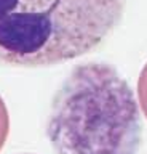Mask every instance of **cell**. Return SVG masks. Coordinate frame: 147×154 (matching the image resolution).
<instances>
[{
  "label": "cell",
  "mask_w": 147,
  "mask_h": 154,
  "mask_svg": "<svg viewBox=\"0 0 147 154\" xmlns=\"http://www.w3.org/2000/svg\"><path fill=\"white\" fill-rule=\"evenodd\" d=\"M46 137L58 154H137L142 122L131 87L107 63L75 66L53 98Z\"/></svg>",
  "instance_id": "6da1fadb"
},
{
  "label": "cell",
  "mask_w": 147,
  "mask_h": 154,
  "mask_svg": "<svg viewBox=\"0 0 147 154\" xmlns=\"http://www.w3.org/2000/svg\"><path fill=\"white\" fill-rule=\"evenodd\" d=\"M126 0H0V64L45 67L87 55L118 26Z\"/></svg>",
  "instance_id": "7a4b0ae2"
},
{
  "label": "cell",
  "mask_w": 147,
  "mask_h": 154,
  "mask_svg": "<svg viewBox=\"0 0 147 154\" xmlns=\"http://www.w3.org/2000/svg\"><path fill=\"white\" fill-rule=\"evenodd\" d=\"M8 132H10V116H8L5 101L0 96V149L3 148V144L7 141Z\"/></svg>",
  "instance_id": "3957f363"
},
{
  "label": "cell",
  "mask_w": 147,
  "mask_h": 154,
  "mask_svg": "<svg viewBox=\"0 0 147 154\" xmlns=\"http://www.w3.org/2000/svg\"><path fill=\"white\" fill-rule=\"evenodd\" d=\"M137 95H139V104L141 109L144 112L146 119H147V63L142 67L141 74H139V80H137Z\"/></svg>",
  "instance_id": "277c9868"
}]
</instances>
